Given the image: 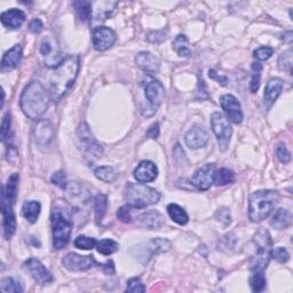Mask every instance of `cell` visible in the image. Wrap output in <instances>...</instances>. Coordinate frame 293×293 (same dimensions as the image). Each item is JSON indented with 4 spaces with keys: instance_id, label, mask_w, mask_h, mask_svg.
<instances>
[{
    "instance_id": "1",
    "label": "cell",
    "mask_w": 293,
    "mask_h": 293,
    "mask_svg": "<svg viewBox=\"0 0 293 293\" xmlns=\"http://www.w3.org/2000/svg\"><path fill=\"white\" fill-rule=\"evenodd\" d=\"M79 68H81L79 55H70L54 69L49 79V96L54 102L59 103L71 90L77 79Z\"/></svg>"
},
{
    "instance_id": "2",
    "label": "cell",
    "mask_w": 293,
    "mask_h": 293,
    "mask_svg": "<svg viewBox=\"0 0 293 293\" xmlns=\"http://www.w3.org/2000/svg\"><path fill=\"white\" fill-rule=\"evenodd\" d=\"M48 94L43 84L31 82L26 85L21 95V109L26 117L37 120L41 117L48 108Z\"/></svg>"
},
{
    "instance_id": "3",
    "label": "cell",
    "mask_w": 293,
    "mask_h": 293,
    "mask_svg": "<svg viewBox=\"0 0 293 293\" xmlns=\"http://www.w3.org/2000/svg\"><path fill=\"white\" fill-rule=\"evenodd\" d=\"M280 202V195L276 190H258L250 197L249 218L250 220L258 223L271 216L274 208Z\"/></svg>"
},
{
    "instance_id": "4",
    "label": "cell",
    "mask_w": 293,
    "mask_h": 293,
    "mask_svg": "<svg viewBox=\"0 0 293 293\" xmlns=\"http://www.w3.org/2000/svg\"><path fill=\"white\" fill-rule=\"evenodd\" d=\"M52 234L53 246L55 250H62L68 245L70 241L72 231V221L70 212L63 206H54L52 211Z\"/></svg>"
},
{
    "instance_id": "5",
    "label": "cell",
    "mask_w": 293,
    "mask_h": 293,
    "mask_svg": "<svg viewBox=\"0 0 293 293\" xmlns=\"http://www.w3.org/2000/svg\"><path fill=\"white\" fill-rule=\"evenodd\" d=\"M124 196L132 208H145L157 204L161 199V195L156 189L143 183L128 182L125 185Z\"/></svg>"
},
{
    "instance_id": "6",
    "label": "cell",
    "mask_w": 293,
    "mask_h": 293,
    "mask_svg": "<svg viewBox=\"0 0 293 293\" xmlns=\"http://www.w3.org/2000/svg\"><path fill=\"white\" fill-rule=\"evenodd\" d=\"M253 242L257 251L251 260V269H252V272H263L268 267L269 261L272 259V236L267 229L261 228L255 232Z\"/></svg>"
},
{
    "instance_id": "7",
    "label": "cell",
    "mask_w": 293,
    "mask_h": 293,
    "mask_svg": "<svg viewBox=\"0 0 293 293\" xmlns=\"http://www.w3.org/2000/svg\"><path fill=\"white\" fill-rule=\"evenodd\" d=\"M211 127L213 133L216 134L218 143L221 151H226L230 143V138L232 136V127L226 116L221 113H213L211 116Z\"/></svg>"
},
{
    "instance_id": "8",
    "label": "cell",
    "mask_w": 293,
    "mask_h": 293,
    "mask_svg": "<svg viewBox=\"0 0 293 293\" xmlns=\"http://www.w3.org/2000/svg\"><path fill=\"white\" fill-rule=\"evenodd\" d=\"M64 195L68 203L76 210H82L91 202V193L79 182H69L64 188Z\"/></svg>"
},
{
    "instance_id": "9",
    "label": "cell",
    "mask_w": 293,
    "mask_h": 293,
    "mask_svg": "<svg viewBox=\"0 0 293 293\" xmlns=\"http://www.w3.org/2000/svg\"><path fill=\"white\" fill-rule=\"evenodd\" d=\"M15 201H13L6 195L2 193V210H3V225H4V235L6 239H11L16 230V220L14 215L13 207Z\"/></svg>"
},
{
    "instance_id": "10",
    "label": "cell",
    "mask_w": 293,
    "mask_h": 293,
    "mask_svg": "<svg viewBox=\"0 0 293 293\" xmlns=\"http://www.w3.org/2000/svg\"><path fill=\"white\" fill-rule=\"evenodd\" d=\"M77 134H78L79 140H81L84 148H85V151L91 157L97 158L103 153V148H102L100 143L96 141V139L91 132L90 126H88L86 123H83L79 125V127L77 129Z\"/></svg>"
},
{
    "instance_id": "11",
    "label": "cell",
    "mask_w": 293,
    "mask_h": 293,
    "mask_svg": "<svg viewBox=\"0 0 293 293\" xmlns=\"http://www.w3.org/2000/svg\"><path fill=\"white\" fill-rule=\"evenodd\" d=\"M63 266L70 272H86L95 266H99L92 255H79L77 253H68L62 260Z\"/></svg>"
},
{
    "instance_id": "12",
    "label": "cell",
    "mask_w": 293,
    "mask_h": 293,
    "mask_svg": "<svg viewBox=\"0 0 293 293\" xmlns=\"http://www.w3.org/2000/svg\"><path fill=\"white\" fill-rule=\"evenodd\" d=\"M143 88H145V96L149 104L151 105V109L157 111L158 106L165 100V87L163 86L161 82L153 78H149L143 84Z\"/></svg>"
},
{
    "instance_id": "13",
    "label": "cell",
    "mask_w": 293,
    "mask_h": 293,
    "mask_svg": "<svg viewBox=\"0 0 293 293\" xmlns=\"http://www.w3.org/2000/svg\"><path fill=\"white\" fill-rule=\"evenodd\" d=\"M117 40L116 32L106 26H97L93 30V46L99 52L109 49L113 47Z\"/></svg>"
},
{
    "instance_id": "14",
    "label": "cell",
    "mask_w": 293,
    "mask_h": 293,
    "mask_svg": "<svg viewBox=\"0 0 293 293\" xmlns=\"http://www.w3.org/2000/svg\"><path fill=\"white\" fill-rule=\"evenodd\" d=\"M216 165L215 164H205L195 172L190 179V183L198 190L205 192L211 188L213 184V176H215Z\"/></svg>"
},
{
    "instance_id": "15",
    "label": "cell",
    "mask_w": 293,
    "mask_h": 293,
    "mask_svg": "<svg viewBox=\"0 0 293 293\" xmlns=\"http://www.w3.org/2000/svg\"><path fill=\"white\" fill-rule=\"evenodd\" d=\"M220 103L230 122L235 124H241L243 122L244 115L243 111H242L241 103L234 95L231 94L222 95L220 97Z\"/></svg>"
},
{
    "instance_id": "16",
    "label": "cell",
    "mask_w": 293,
    "mask_h": 293,
    "mask_svg": "<svg viewBox=\"0 0 293 293\" xmlns=\"http://www.w3.org/2000/svg\"><path fill=\"white\" fill-rule=\"evenodd\" d=\"M184 142L190 149H201L204 148L208 142V134L204 126L199 124H195L188 129L184 136Z\"/></svg>"
},
{
    "instance_id": "17",
    "label": "cell",
    "mask_w": 293,
    "mask_h": 293,
    "mask_svg": "<svg viewBox=\"0 0 293 293\" xmlns=\"http://www.w3.org/2000/svg\"><path fill=\"white\" fill-rule=\"evenodd\" d=\"M23 266L30 273L32 278H34L37 283H39V284H47V283L53 281L52 274L48 272V269L46 268L38 259H28Z\"/></svg>"
},
{
    "instance_id": "18",
    "label": "cell",
    "mask_w": 293,
    "mask_h": 293,
    "mask_svg": "<svg viewBox=\"0 0 293 293\" xmlns=\"http://www.w3.org/2000/svg\"><path fill=\"white\" fill-rule=\"evenodd\" d=\"M54 126L48 119H39L34 129L36 142L41 147L49 146L54 140Z\"/></svg>"
},
{
    "instance_id": "19",
    "label": "cell",
    "mask_w": 293,
    "mask_h": 293,
    "mask_svg": "<svg viewBox=\"0 0 293 293\" xmlns=\"http://www.w3.org/2000/svg\"><path fill=\"white\" fill-rule=\"evenodd\" d=\"M158 176V169L157 166L150 161H143L138 167L134 170V178L137 179L138 182L140 183H148L152 182Z\"/></svg>"
},
{
    "instance_id": "20",
    "label": "cell",
    "mask_w": 293,
    "mask_h": 293,
    "mask_svg": "<svg viewBox=\"0 0 293 293\" xmlns=\"http://www.w3.org/2000/svg\"><path fill=\"white\" fill-rule=\"evenodd\" d=\"M136 62L147 73H156L159 71L161 61L156 55L150 52H140L136 57Z\"/></svg>"
},
{
    "instance_id": "21",
    "label": "cell",
    "mask_w": 293,
    "mask_h": 293,
    "mask_svg": "<svg viewBox=\"0 0 293 293\" xmlns=\"http://www.w3.org/2000/svg\"><path fill=\"white\" fill-rule=\"evenodd\" d=\"M171 249V242L165 238H153L145 244V248L141 249L140 257H145L148 261L153 254L166 252ZM145 260V261H146Z\"/></svg>"
},
{
    "instance_id": "22",
    "label": "cell",
    "mask_w": 293,
    "mask_h": 293,
    "mask_svg": "<svg viewBox=\"0 0 293 293\" xmlns=\"http://www.w3.org/2000/svg\"><path fill=\"white\" fill-rule=\"evenodd\" d=\"M283 87H284V83H283L281 78H272L271 81L267 83L263 94L264 105H266L267 108H271L274 104V102L277 100V97L281 95Z\"/></svg>"
},
{
    "instance_id": "23",
    "label": "cell",
    "mask_w": 293,
    "mask_h": 293,
    "mask_svg": "<svg viewBox=\"0 0 293 293\" xmlns=\"http://www.w3.org/2000/svg\"><path fill=\"white\" fill-rule=\"evenodd\" d=\"M22 60V47L21 45H15L13 48L7 50L4 54L2 60V70L4 72L12 71L20 66Z\"/></svg>"
},
{
    "instance_id": "24",
    "label": "cell",
    "mask_w": 293,
    "mask_h": 293,
    "mask_svg": "<svg viewBox=\"0 0 293 293\" xmlns=\"http://www.w3.org/2000/svg\"><path fill=\"white\" fill-rule=\"evenodd\" d=\"M137 220L139 226L147 228V229H158L165 223V219L162 213L155 210L142 213L137 218Z\"/></svg>"
},
{
    "instance_id": "25",
    "label": "cell",
    "mask_w": 293,
    "mask_h": 293,
    "mask_svg": "<svg viewBox=\"0 0 293 293\" xmlns=\"http://www.w3.org/2000/svg\"><path fill=\"white\" fill-rule=\"evenodd\" d=\"M0 20L8 29H18L25 21V14L21 9L12 8L4 12L0 16Z\"/></svg>"
},
{
    "instance_id": "26",
    "label": "cell",
    "mask_w": 293,
    "mask_h": 293,
    "mask_svg": "<svg viewBox=\"0 0 293 293\" xmlns=\"http://www.w3.org/2000/svg\"><path fill=\"white\" fill-rule=\"evenodd\" d=\"M292 222V215L289 210L286 208H278L273 216V219L271 221V225L273 228L277 230L286 229L287 227L291 225Z\"/></svg>"
},
{
    "instance_id": "27",
    "label": "cell",
    "mask_w": 293,
    "mask_h": 293,
    "mask_svg": "<svg viewBox=\"0 0 293 293\" xmlns=\"http://www.w3.org/2000/svg\"><path fill=\"white\" fill-rule=\"evenodd\" d=\"M41 205L37 201H26L22 206V215L30 223L37 222L40 215Z\"/></svg>"
},
{
    "instance_id": "28",
    "label": "cell",
    "mask_w": 293,
    "mask_h": 293,
    "mask_svg": "<svg viewBox=\"0 0 293 293\" xmlns=\"http://www.w3.org/2000/svg\"><path fill=\"white\" fill-rule=\"evenodd\" d=\"M167 213H169L171 219L180 226L187 225L189 221V217L187 215V212H185L180 205H178V204H173V203L169 204V205H167Z\"/></svg>"
},
{
    "instance_id": "29",
    "label": "cell",
    "mask_w": 293,
    "mask_h": 293,
    "mask_svg": "<svg viewBox=\"0 0 293 293\" xmlns=\"http://www.w3.org/2000/svg\"><path fill=\"white\" fill-rule=\"evenodd\" d=\"M94 174L99 180L106 183H113L118 179V172L113 166H100L94 170Z\"/></svg>"
},
{
    "instance_id": "30",
    "label": "cell",
    "mask_w": 293,
    "mask_h": 293,
    "mask_svg": "<svg viewBox=\"0 0 293 293\" xmlns=\"http://www.w3.org/2000/svg\"><path fill=\"white\" fill-rule=\"evenodd\" d=\"M94 213H95V220L97 223H100L103 219V217L108 208V197L103 194L96 195L94 198Z\"/></svg>"
},
{
    "instance_id": "31",
    "label": "cell",
    "mask_w": 293,
    "mask_h": 293,
    "mask_svg": "<svg viewBox=\"0 0 293 293\" xmlns=\"http://www.w3.org/2000/svg\"><path fill=\"white\" fill-rule=\"evenodd\" d=\"M235 181V173L229 169H223L216 170L215 176H213V183H216L217 185H227L230 184Z\"/></svg>"
},
{
    "instance_id": "32",
    "label": "cell",
    "mask_w": 293,
    "mask_h": 293,
    "mask_svg": "<svg viewBox=\"0 0 293 293\" xmlns=\"http://www.w3.org/2000/svg\"><path fill=\"white\" fill-rule=\"evenodd\" d=\"M188 39L184 35H178L173 41V48L179 57L188 59L192 55V50L188 47Z\"/></svg>"
},
{
    "instance_id": "33",
    "label": "cell",
    "mask_w": 293,
    "mask_h": 293,
    "mask_svg": "<svg viewBox=\"0 0 293 293\" xmlns=\"http://www.w3.org/2000/svg\"><path fill=\"white\" fill-rule=\"evenodd\" d=\"M96 250L97 252L103 254V255H110L114 254L115 252H117L119 249V244L117 242H115L114 239H102L96 243Z\"/></svg>"
},
{
    "instance_id": "34",
    "label": "cell",
    "mask_w": 293,
    "mask_h": 293,
    "mask_svg": "<svg viewBox=\"0 0 293 293\" xmlns=\"http://www.w3.org/2000/svg\"><path fill=\"white\" fill-rule=\"evenodd\" d=\"M0 291L4 293H7V292L22 293L23 291H24V287H23L21 283L16 281L15 278L7 277V278H4V280L2 281V284H0Z\"/></svg>"
},
{
    "instance_id": "35",
    "label": "cell",
    "mask_w": 293,
    "mask_h": 293,
    "mask_svg": "<svg viewBox=\"0 0 293 293\" xmlns=\"http://www.w3.org/2000/svg\"><path fill=\"white\" fill-rule=\"evenodd\" d=\"M252 77H251L250 83V91L251 93H257L260 87V81H261V71L262 64L259 62L252 63Z\"/></svg>"
},
{
    "instance_id": "36",
    "label": "cell",
    "mask_w": 293,
    "mask_h": 293,
    "mask_svg": "<svg viewBox=\"0 0 293 293\" xmlns=\"http://www.w3.org/2000/svg\"><path fill=\"white\" fill-rule=\"evenodd\" d=\"M73 7L76 9L78 17L82 21H87L92 15V3L90 2H74Z\"/></svg>"
},
{
    "instance_id": "37",
    "label": "cell",
    "mask_w": 293,
    "mask_h": 293,
    "mask_svg": "<svg viewBox=\"0 0 293 293\" xmlns=\"http://www.w3.org/2000/svg\"><path fill=\"white\" fill-rule=\"evenodd\" d=\"M254 274L251 277L250 280V284L251 287H252L253 292H262L264 289H266V277L263 275V272H253Z\"/></svg>"
},
{
    "instance_id": "38",
    "label": "cell",
    "mask_w": 293,
    "mask_h": 293,
    "mask_svg": "<svg viewBox=\"0 0 293 293\" xmlns=\"http://www.w3.org/2000/svg\"><path fill=\"white\" fill-rule=\"evenodd\" d=\"M292 49H287L286 52L282 53L281 57L278 58V68L283 71L292 72Z\"/></svg>"
},
{
    "instance_id": "39",
    "label": "cell",
    "mask_w": 293,
    "mask_h": 293,
    "mask_svg": "<svg viewBox=\"0 0 293 293\" xmlns=\"http://www.w3.org/2000/svg\"><path fill=\"white\" fill-rule=\"evenodd\" d=\"M74 246L81 250H92L96 246V241L88 236H78L74 239Z\"/></svg>"
},
{
    "instance_id": "40",
    "label": "cell",
    "mask_w": 293,
    "mask_h": 293,
    "mask_svg": "<svg viewBox=\"0 0 293 293\" xmlns=\"http://www.w3.org/2000/svg\"><path fill=\"white\" fill-rule=\"evenodd\" d=\"M146 291V286L139 277H133L127 281L126 292L132 293H143Z\"/></svg>"
},
{
    "instance_id": "41",
    "label": "cell",
    "mask_w": 293,
    "mask_h": 293,
    "mask_svg": "<svg viewBox=\"0 0 293 293\" xmlns=\"http://www.w3.org/2000/svg\"><path fill=\"white\" fill-rule=\"evenodd\" d=\"M272 257L275 259L277 262L285 263V262L289 261L290 254L286 251V249L282 248V246H278V248H275L274 250H272Z\"/></svg>"
},
{
    "instance_id": "42",
    "label": "cell",
    "mask_w": 293,
    "mask_h": 293,
    "mask_svg": "<svg viewBox=\"0 0 293 293\" xmlns=\"http://www.w3.org/2000/svg\"><path fill=\"white\" fill-rule=\"evenodd\" d=\"M274 54V48L268 47V46H262V47L257 48L253 52V57L259 60V61H266V60L271 59Z\"/></svg>"
},
{
    "instance_id": "43",
    "label": "cell",
    "mask_w": 293,
    "mask_h": 293,
    "mask_svg": "<svg viewBox=\"0 0 293 293\" xmlns=\"http://www.w3.org/2000/svg\"><path fill=\"white\" fill-rule=\"evenodd\" d=\"M9 129H11V114L6 113L3 117L2 132H0V138H2L3 142L6 141L9 137Z\"/></svg>"
},
{
    "instance_id": "44",
    "label": "cell",
    "mask_w": 293,
    "mask_h": 293,
    "mask_svg": "<svg viewBox=\"0 0 293 293\" xmlns=\"http://www.w3.org/2000/svg\"><path fill=\"white\" fill-rule=\"evenodd\" d=\"M276 156L280 162L284 163V164H287L291 161V153L287 150L286 146L284 143H280L276 148Z\"/></svg>"
},
{
    "instance_id": "45",
    "label": "cell",
    "mask_w": 293,
    "mask_h": 293,
    "mask_svg": "<svg viewBox=\"0 0 293 293\" xmlns=\"http://www.w3.org/2000/svg\"><path fill=\"white\" fill-rule=\"evenodd\" d=\"M215 217H216V219H217L218 221L222 222L225 226H229L230 223H231L230 212H229V210H228V208H226V207H220L219 210H218V211L216 212Z\"/></svg>"
},
{
    "instance_id": "46",
    "label": "cell",
    "mask_w": 293,
    "mask_h": 293,
    "mask_svg": "<svg viewBox=\"0 0 293 293\" xmlns=\"http://www.w3.org/2000/svg\"><path fill=\"white\" fill-rule=\"evenodd\" d=\"M167 35H169V31L167 30H159V31H153L150 34L147 35V39L150 41V43H162L167 38Z\"/></svg>"
},
{
    "instance_id": "47",
    "label": "cell",
    "mask_w": 293,
    "mask_h": 293,
    "mask_svg": "<svg viewBox=\"0 0 293 293\" xmlns=\"http://www.w3.org/2000/svg\"><path fill=\"white\" fill-rule=\"evenodd\" d=\"M131 210H132V207L128 205H124L122 207H119L118 208V211H117V218H118V220H120L122 222L124 223H128V222H131L132 220V216H131Z\"/></svg>"
},
{
    "instance_id": "48",
    "label": "cell",
    "mask_w": 293,
    "mask_h": 293,
    "mask_svg": "<svg viewBox=\"0 0 293 293\" xmlns=\"http://www.w3.org/2000/svg\"><path fill=\"white\" fill-rule=\"evenodd\" d=\"M50 181H52V183L58 185V187L64 189L67 185V181H66V175H64V172L63 171H58L55 172V173L52 175V178H50Z\"/></svg>"
},
{
    "instance_id": "49",
    "label": "cell",
    "mask_w": 293,
    "mask_h": 293,
    "mask_svg": "<svg viewBox=\"0 0 293 293\" xmlns=\"http://www.w3.org/2000/svg\"><path fill=\"white\" fill-rule=\"evenodd\" d=\"M236 236L232 234H227L225 237H222V241H221V246L222 248H226V249H234L235 245H236Z\"/></svg>"
},
{
    "instance_id": "50",
    "label": "cell",
    "mask_w": 293,
    "mask_h": 293,
    "mask_svg": "<svg viewBox=\"0 0 293 293\" xmlns=\"http://www.w3.org/2000/svg\"><path fill=\"white\" fill-rule=\"evenodd\" d=\"M43 29H44V24L39 18H35V20H32L30 22L29 30L32 32V34H39V32L43 31Z\"/></svg>"
},
{
    "instance_id": "51",
    "label": "cell",
    "mask_w": 293,
    "mask_h": 293,
    "mask_svg": "<svg viewBox=\"0 0 293 293\" xmlns=\"http://www.w3.org/2000/svg\"><path fill=\"white\" fill-rule=\"evenodd\" d=\"M52 49H53L52 44L49 43L48 39H44L43 41H41L39 50H40V53L44 55V57H49V54L52 53Z\"/></svg>"
},
{
    "instance_id": "52",
    "label": "cell",
    "mask_w": 293,
    "mask_h": 293,
    "mask_svg": "<svg viewBox=\"0 0 293 293\" xmlns=\"http://www.w3.org/2000/svg\"><path fill=\"white\" fill-rule=\"evenodd\" d=\"M147 137L150 139H157L158 137H159V125H158L157 123L152 124L151 126L148 128Z\"/></svg>"
},
{
    "instance_id": "53",
    "label": "cell",
    "mask_w": 293,
    "mask_h": 293,
    "mask_svg": "<svg viewBox=\"0 0 293 293\" xmlns=\"http://www.w3.org/2000/svg\"><path fill=\"white\" fill-rule=\"evenodd\" d=\"M198 94L201 95L202 99H208L206 85H205V83H204L203 78H201V77L198 78Z\"/></svg>"
},
{
    "instance_id": "54",
    "label": "cell",
    "mask_w": 293,
    "mask_h": 293,
    "mask_svg": "<svg viewBox=\"0 0 293 293\" xmlns=\"http://www.w3.org/2000/svg\"><path fill=\"white\" fill-rule=\"evenodd\" d=\"M210 77L212 79H215V81H217L218 83L220 84V85L222 86H227V84H228V78L225 77V76H219L215 70H210Z\"/></svg>"
},
{
    "instance_id": "55",
    "label": "cell",
    "mask_w": 293,
    "mask_h": 293,
    "mask_svg": "<svg viewBox=\"0 0 293 293\" xmlns=\"http://www.w3.org/2000/svg\"><path fill=\"white\" fill-rule=\"evenodd\" d=\"M103 266V271L105 274H108V275H113L115 273V266H114V262L111 261H106L104 264H102Z\"/></svg>"
},
{
    "instance_id": "56",
    "label": "cell",
    "mask_w": 293,
    "mask_h": 293,
    "mask_svg": "<svg viewBox=\"0 0 293 293\" xmlns=\"http://www.w3.org/2000/svg\"><path fill=\"white\" fill-rule=\"evenodd\" d=\"M282 38L284 39V40L286 41V43L291 44V43H292V39H293V34H292V31H286V32H284V35H283Z\"/></svg>"
}]
</instances>
